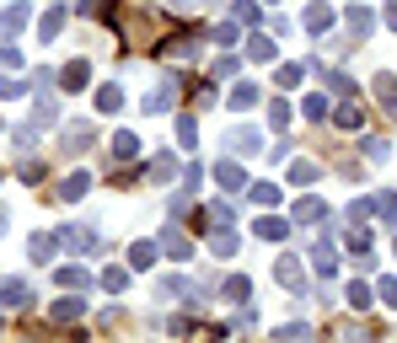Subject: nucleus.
I'll list each match as a JSON object with an SVG mask.
<instances>
[{
    "instance_id": "e433bc0d",
    "label": "nucleus",
    "mask_w": 397,
    "mask_h": 343,
    "mask_svg": "<svg viewBox=\"0 0 397 343\" xmlns=\"http://www.w3.org/2000/svg\"><path fill=\"white\" fill-rule=\"evenodd\" d=\"M226 295H231V301H247V295H253V284H247V279H226Z\"/></svg>"
},
{
    "instance_id": "4be33fe9",
    "label": "nucleus",
    "mask_w": 397,
    "mask_h": 343,
    "mask_svg": "<svg viewBox=\"0 0 397 343\" xmlns=\"http://www.w3.org/2000/svg\"><path fill=\"white\" fill-rule=\"evenodd\" d=\"M151 177H156V182H172V177H178V161H172V156L161 150L156 161H151Z\"/></svg>"
},
{
    "instance_id": "0eeeda50",
    "label": "nucleus",
    "mask_w": 397,
    "mask_h": 343,
    "mask_svg": "<svg viewBox=\"0 0 397 343\" xmlns=\"http://www.w3.org/2000/svg\"><path fill=\"white\" fill-rule=\"evenodd\" d=\"M161 247H167V252H172V258H194V242H188V236H183L178 225H167V231H161Z\"/></svg>"
},
{
    "instance_id": "7c9ffc66",
    "label": "nucleus",
    "mask_w": 397,
    "mask_h": 343,
    "mask_svg": "<svg viewBox=\"0 0 397 343\" xmlns=\"http://www.w3.org/2000/svg\"><path fill=\"white\" fill-rule=\"evenodd\" d=\"M86 188H92V177H81V172H76V177H65V182H60V193H65V199H81Z\"/></svg>"
},
{
    "instance_id": "79ce46f5",
    "label": "nucleus",
    "mask_w": 397,
    "mask_h": 343,
    "mask_svg": "<svg viewBox=\"0 0 397 343\" xmlns=\"http://www.w3.org/2000/svg\"><path fill=\"white\" fill-rule=\"evenodd\" d=\"M0 64H6V70H17V64H22V49H11V43H6V49H0Z\"/></svg>"
},
{
    "instance_id": "37998d69",
    "label": "nucleus",
    "mask_w": 397,
    "mask_h": 343,
    "mask_svg": "<svg viewBox=\"0 0 397 343\" xmlns=\"http://www.w3.org/2000/svg\"><path fill=\"white\" fill-rule=\"evenodd\" d=\"M22 91H27L22 81H11V76H0V97H22Z\"/></svg>"
},
{
    "instance_id": "f8f14e48",
    "label": "nucleus",
    "mask_w": 397,
    "mask_h": 343,
    "mask_svg": "<svg viewBox=\"0 0 397 343\" xmlns=\"http://www.w3.org/2000/svg\"><path fill=\"white\" fill-rule=\"evenodd\" d=\"M156 258H161V242H135L129 247V263H135V268H151Z\"/></svg>"
},
{
    "instance_id": "f257e3e1",
    "label": "nucleus",
    "mask_w": 397,
    "mask_h": 343,
    "mask_svg": "<svg viewBox=\"0 0 397 343\" xmlns=\"http://www.w3.org/2000/svg\"><path fill=\"white\" fill-rule=\"evenodd\" d=\"M60 242L70 247V252H97V247H102V231H97V225H65Z\"/></svg>"
},
{
    "instance_id": "39448f33",
    "label": "nucleus",
    "mask_w": 397,
    "mask_h": 343,
    "mask_svg": "<svg viewBox=\"0 0 397 343\" xmlns=\"http://www.w3.org/2000/svg\"><path fill=\"white\" fill-rule=\"evenodd\" d=\"M226 150H231V156H258V134H253V129H231V134H226Z\"/></svg>"
},
{
    "instance_id": "8fccbe9b",
    "label": "nucleus",
    "mask_w": 397,
    "mask_h": 343,
    "mask_svg": "<svg viewBox=\"0 0 397 343\" xmlns=\"http://www.w3.org/2000/svg\"><path fill=\"white\" fill-rule=\"evenodd\" d=\"M0 231H6V215H0Z\"/></svg>"
},
{
    "instance_id": "c03bdc74",
    "label": "nucleus",
    "mask_w": 397,
    "mask_h": 343,
    "mask_svg": "<svg viewBox=\"0 0 397 343\" xmlns=\"http://www.w3.org/2000/svg\"><path fill=\"white\" fill-rule=\"evenodd\" d=\"M231 17H237V21H258V6H242V0H237V6H231Z\"/></svg>"
},
{
    "instance_id": "c85d7f7f",
    "label": "nucleus",
    "mask_w": 397,
    "mask_h": 343,
    "mask_svg": "<svg viewBox=\"0 0 397 343\" xmlns=\"http://www.w3.org/2000/svg\"><path fill=\"white\" fill-rule=\"evenodd\" d=\"M135 150H140V140H135V134H113V156H119V161H129Z\"/></svg>"
},
{
    "instance_id": "412c9836",
    "label": "nucleus",
    "mask_w": 397,
    "mask_h": 343,
    "mask_svg": "<svg viewBox=\"0 0 397 343\" xmlns=\"http://www.w3.org/2000/svg\"><path fill=\"white\" fill-rule=\"evenodd\" d=\"M65 91H81V86H86V60H76V64H65Z\"/></svg>"
},
{
    "instance_id": "f03ea898",
    "label": "nucleus",
    "mask_w": 397,
    "mask_h": 343,
    "mask_svg": "<svg viewBox=\"0 0 397 343\" xmlns=\"http://www.w3.org/2000/svg\"><path fill=\"white\" fill-rule=\"evenodd\" d=\"M38 295H33V284H22V279H6L0 284V306L6 311H22V306H33Z\"/></svg>"
},
{
    "instance_id": "c756f323",
    "label": "nucleus",
    "mask_w": 397,
    "mask_h": 343,
    "mask_svg": "<svg viewBox=\"0 0 397 343\" xmlns=\"http://www.w3.org/2000/svg\"><path fill=\"white\" fill-rule=\"evenodd\" d=\"M290 182L312 188V182H317V166H312V161H296V166H290Z\"/></svg>"
},
{
    "instance_id": "7ed1b4c3",
    "label": "nucleus",
    "mask_w": 397,
    "mask_h": 343,
    "mask_svg": "<svg viewBox=\"0 0 397 343\" xmlns=\"http://www.w3.org/2000/svg\"><path fill=\"white\" fill-rule=\"evenodd\" d=\"M172 102H178V76H167L156 91H145V113H167Z\"/></svg>"
},
{
    "instance_id": "cd10ccee",
    "label": "nucleus",
    "mask_w": 397,
    "mask_h": 343,
    "mask_svg": "<svg viewBox=\"0 0 397 343\" xmlns=\"http://www.w3.org/2000/svg\"><path fill=\"white\" fill-rule=\"evenodd\" d=\"M60 284H65V290H86L92 274H86V268H60Z\"/></svg>"
},
{
    "instance_id": "a19ab883",
    "label": "nucleus",
    "mask_w": 397,
    "mask_h": 343,
    "mask_svg": "<svg viewBox=\"0 0 397 343\" xmlns=\"http://www.w3.org/2000/svg\"><path fill=\"white\" fill-rule=\"evenodd\" d=\"M355 123H360V107H355V102H349V107H338V129H355Z\"/></svg>"
},
{
    "instance_id": "b1692460",
    "label": "nucleus",
    "mask_w": 397,
    "mask_h": 343,
    "mask_svg": "<svg viewBox=\"0 0 397 343\" xmlns=\"http://www.w3.org/2000/svg\"><path fill=\"white\" fill-rule=\"evenodd\" d=\"M328 76V91H338V97H355V81L344 76V70H322Z\"/></svg>"
},
{
    "instance_id": "aec40b11",
    "label": "nucleus",
    "mask_w": 397,
    "mask_h": 343,
    "mask_svg": "<svg viewBox=\"0 0 397 343\" xmlns=\"http://www.w3.org/2000/svg\"><path fill=\"white\" fill-rule=\"evenodd\" d=\"M344 301L355 306V311H371V284H365V279H355V284H349V295H344Z\"/></svg>"
},
{
    "instance_id": "de8ad7c7",
    "label": "nucleus",
    "mask_w": 397,
    "mask_h": 343,
    "mask_svg": "<svg viewBox=\"0 0 397 343\" xmlns=\"http://www.w3.org/2000/svg\"><path fill=\"white\" fill-rule=\"evenodd\" d=\"M387 27H397V0H392V6H387Z\"/></svg>"
},
{
    "instance_id": "09e8293b",
    "label": "nucleus",
    "mask_w": 397,
    "mask_h": 343,
    "mask_svg": "<svg viewBox=\"0 0 397 343\" xmlns=\"http://www.w3.org/2000/svg\"><path fill=\"white\" fill-rule=\"evenodd\" d=\"M172 6H178V11H188V6H198V0H172Z\"/></svg>"
},
{
    "instance_id": "9d476101",
    "label": "nucleus",
    "mask_w": 397,
    "mask_h": 343,
    "mask_svg": "<svg viewBox=\"0 0 397 343\" xmlns=\"http://www.w3.org/2000/svg\"><path fill=\"white\" fill-rule=\"evenodd\" d=\"M54 118H60V102H54L49 91H43V97H38V107H33V129H49Z\"/></svg>"
},
{
    "instance_id": "dca6fc26",
    "label": "nucleus",
    "mask_w": 397,
    "mask_h": 343,
    "mask_svg": "<svg viewBox=\"0 0 397 343\" xmlns=\"http://www.w3.org/2000/svg\"><path fill=\"white\" fill-rule=\"evenodd\" d=\"M215 177H220V188H242V182H247V172H242L237 161H220V166H215Z\"/></svg>"
},
{
    "instance_id": "ea45409f",
    "label": "nucleus",
    "mask_w": 397,
    "mask_h": 343,
    "mask_svg": "<svg viewBox=\"0 0 397 343\" xmlns=\"http://www.w3.org/2000/svg\"><path fill=\"white\" fill-rule=\"evenodd\" d=\"M376 209H381V220H397V193H381Z\"/></svg>"
},
{
    "instance_id": "5701e85b",
    "label": "nucleus",
    "mask_w": 397,
    "mask_h": 343,
    "mask_svg": "<svg viewBox=\"0 0 397 343\" xmlns=\"http://www.w3.org/2000/svg\"><path fill=\"white\" fill-rule=\"evenodd\" d=\"M296 220H301V225H317V220H322V199H301V204H296Z\"/></svg>"
},
{
    "instance_id": "6ab92c4d",
    "label": "nucleus",
    "mask_w": 397,
    "mask_h": 343,
    "mask_svg": "<svg viewBox=\"0 0 397 343\" xmlns=\"http://www.w3.org/2000/svg\"><path fill=\"white\" fill-rule=\"evenodd\" d=\"M231 107H237V113H247V107H258V86H247V81H242L237 91H231Z\"/></svg>"
},
{
    "instance_id": "bb28decb",
    "label": "nucleus",
    "mask_w": 397,
    "mask_h": 343,
    "mask_svg": "<svg viewBox=\"0 0 397 343\" xmlns=\"http://www.w3.org/2000/svg\"><path fill=\"white\" fill-rule=\"evenodd\" d=\"M269 123H274V129H290V102H285V97L269 102Z\"/></svg>"
},
{
    "instance_id": "6e6552de",
    "label": "nucleus",
    "mask_w": 397,
    "mask_h": 343,
    "mask_svg": "<svg viewBox=\"0 0 397 343\" xmlns=\"http://www.w3.org/2000/svg\"><path fill=\"white\" fill-rule=\"evenodd\" d=\"M349 33H355V38L376 33V17H371V6H349Z\"/></svg>"
},
{
    "instance_id": "473e14b6",
    "label": "nucleus",
    "mask_w": 397,
    "mask_h": 343,
    "mask_svg": "<svg viewBox=\"0 0 397 343\" xmlns=\"http://www.w3.org/2000/svg\"><path fill=\"white\" fill-rule=\"evenodd\" d=\"M102 284H108V290H113V295H119L124 284H129V268H108V274H102Z\"/></svg>"
},
{
    "instance_id": "4468645a",
    "label": "nucleus",
    "mask_w": 397,
    "mask_h": 343,
    "mask_svg": "<svg viewBox=\"0 0 397 343\" xmlns=\"http://www.w3.org/2000/svg\"><path fill=\"white\" fill-rule=\"evenodd\" d=\"M65 11H70V0H60V6H54V11L43 17V27H38V33H43V38H49V43L60 38V27H65Z\"/></svg>"
},
{
    "instance_id": "9b49d317",
    "label": "nucleus",
    "mask_w": 397,
    "mask_h": 343,
    "mask_svg": "<svg viewBox=\"0 0 397 343\" xmlns=\"http://www.w3.org/2000/svg\"><path fill=\"white\" fill-rule=\"evenodd\" d=\"M253 231H258L263 242H279V236H290V220H279V215H263V220L253 225Z\"/></svg>"
},
{
    "instance_id": "a18cd8bd",
    "label": "nucleus",
    "mask_w": 397,
    "mask_h": 343,
    "mask_svg": "<svg viewBox=\"0 0 397 343\" xmlns=\"http://www.w3.org/2000/svg\"><path fill=\"white\" fill-rule=\"evenodd\" d=\"M365 156L371 161H387V140H365Z\"/></svg>"
},
{
    "instance_id": "393cba45",
    "label": "nucleus",
    "mask_w": 397,
    "mask_h": 343,
    "mask_svg": "<svg viewBox=\"0 0 397 343\" xmlns=\"http://www.w3.org/2000/svg\"><path fill=\"white\" fill-rule=\"evenodd\" d=\"M210 247H215V258H231V252H237V236H231V231L220 225L215 236H210Z\"/></svg>"
},
{
    "instance_id": "a878e982",
    "label": "nucleus",
    "mask_w": 397,
    "mask_h": 343,
    "mask_svg": "<svg viewBox=\"0 0 397 343\" xmlns=\"http://www.w3.org/2000/svg\"><path fill=\"white\" fill-rule=\"evenodd\" d=\"M97 107H102V113H119V107H124V91H119V86H102V91H97Z\"/></svg>"
},
{
    "instance_id": "f704fd0d",
    "label": "nucleus",
    "mask_w": 397,
    "mask_h": 343,
    "mask_svg": "<svg viewBox=\"0 0 397 343\" xmlns=\"http://www.w3.org/2000/svg\"><path fill=\"white\" fill-rule=\"evenodd\" d=\"M178 140L183 145H198V123L194 118H178Z\"/></svg>"
},
{
    "instance_id": "4c0bfd02",
    "label": "nucleus",
    "mask_w": 397,
    "mask_h": 343,
    "mask_svg": "<svg viewBox=\"0 0 397 343\" xmlns=\"http://www.w3.org/2000/svg\"><path fill=\"white\" fill-rule=\"evenodd\" d=\"M301 81V64H279V76H274V86H296Z\"/></svg>"
},
{
    "instance_id": "f3484780",
    "label": "nucleus",
    "mask_w": 397,
    "mask_h": 343,
    "mask_svg": "<svg viewBox=\"0 0 397 343\" xmlns=\"http://www.w3.org/2000/svg\"><path fill=\"white\" fill-rule=\"evenodd\" d=\"M54 236H33V242H27V252H33V263H54Z\"/></svg>"
},
{
    "instance_id": "58836bf2",
    "label": "nucleus",
    "mask_w": 397,
    "mask_h": 343,
    "mask_svg": "<svg viewBox=\"0 0 397 343\" xmlns=\"http://www.w3.org/2000/svg\"><path fill=\"white\" fill-rule=\"evenodd\" d=\"M274 199H279L274 182H258V188H253V204H274Z\"/></svg>"
},
{
    "instance_id": "c9c22d12",
    "label": "nucleus",
    "mask_w": 397,
    "mask_h": 343,
    "mask_svg": "<svg viewBox=\"0 0 397 343\" xmlns=\"http://www.w3.org/2000/svg\"><path fill=\"white\" fill-rule=\"evenodd\" d=\"M247 54H253V60H274V43H269V38H253V43H247Z\"/></svg>"
},
{
    "instance_id": "423d86ee",
    "label": "nucleus",
    "mask_w": 397,
    "mask_h": 343,
    "mask_svg": "<svg viewBox=\"0 0 397 343\" xmlns=\"http://www.w3.org/2000/svg\"><path fill=\"white\" fill-rule=\"evenodd\" d=\"M312 268L333 279V274H338V247H333V242H317V252H312Z\"/></svg>"
},
{
    "instance_id": "2eb2a0df",
    "label": "nucleus",
    "mask_w": 397,
    "mask_h": 343,
    "mask_svg": "<svg viewBox=\"0 0 397 343\" xmlns=\"http://www.w3.org/2000/svg\"><path fill=\"white\" fill-rule=\"evenodd\" d=\"M306 27H312V33H328V27H333V11H328V6H306Z\"/></svg>"
},
{
    "instance_id": "20e7f679",
    "label": "nucleus",
    "mask_w": 397,
    "mask_h": 343,
    "mask_svg": "<svg viewBox=\"0 0 397 343\" xmlns=\"http://www.w3.org/2000/svg\"><path fill=\"white\" fill-rule=\"evenodd\" d=\"M274 279L285 284V290L306 295V274H301V263H296V258H279V263H274Z\"/></svg>"
},
{
    "instance_id": "2f4dec72",
    "label": "nucleus",
    "mask_w": 397,
    "mask_h": 343,
    "mask_svg": "<svg viewBox=\"0 0 397 343\" xmlns=\"http://www.w3.org/2000/svg\"><path fill=\"white\" fill-rule=\"evenodd\" d=\"M81 311H86L81 301H60V306H54V322H76Z\"/></svg>"
},
{
    "instance_id": "1a4fd4ad",
    "label": "nucleus",
    "mask_w": 397,
    "mask_h": 343,
    "mask_svg": "<svg viewBox=\"0 0 397 343\" xmlns=\"http://www.w3.org/2000/svg\"><path fill=\"white\" fill-rule=\"evenodd\" d=\"M376 102H381V107H387V113H392V118H397V81H392V76H387V70H381V76H376Z\"/></svg>"
},
{
    "instance_id": "49530a36",
    "label": "nucleus",
    "mask_w": 397,
    "mask_h": 343,
    "mask_svg": "<svg viewBox=\"0 0 397 343\" xmlns=\"http://www.w3.org/2000/svg\"><path fill=\"white\" fill-rule=\"evenodd\" d=\"M381 301H387V306L397 311V279H381Z\"/></svg>"
},
{
    "instance_id": "a211bd4d",
    "label": "nucleus",
    "mask_w": 397,
    "mask_h": 343,
    "mask_svg": "<svg viewBox=\"0 0 397 343\" xmlns=\"http://www.w3.org/2000/svg\"><path fill=\"white\" fill-rule=\"evenodd\" d=\"M0 27H6V33H22V27H27V6H6V11H0Z\"/></svg>"
},
{
    "instance_id": "ddd939ff",
    "label": "nucleus",
    "mask_w": 397,
    "mask_h": 343,
    "mask_svg": "<svg viewBox=\"0 0 397 343\" xmlns=\"http://www.w3.org/2000/svg\"><path fill=\"white\" fill-rule=\"evenodd\" d=\"M92 140H97V134H92V123H70V129H65V150H86Z\"/></svg>"
},
{
    "instance_id": "72a5a7b5",
    "label": "nucleus",
    "mask_w": 397,
    "mask_h": 343,
    "mask_svg": "<svg viewBox=\"0 0 397 343\" xmlns=\"http://www.w3.org/2000/svg\"><path fill=\"white\" fill-rule=\"evenodd\" d=\"M306 118H312V123L328 118V97H306Z\"/></svg>"
}]
</instances>
